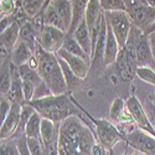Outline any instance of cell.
<instances>
[{"label": "cell", "instance_id": "cell-1", "mask_svg": "<svg viewBox=\"0 0 155 155\" xmlns=\"http://www.w3.org/2000/svg\"><path fill=\"white\" fill-rule=\"evenodd\" d=\"M57 147L58 155H102L106 151L92 129L78 114L60 123Z\"/></svg>", "mask_w": 155, "mask_h": 155}, {"label": "cell", "instance_id": "cell-2", "mask_svg": "<svg viewBox=\"0 0 155 155\" xmlns=\"http://www.w3.org/2000/svg\"><path fill=\"white\" fill-rule=\"evenodd\" d=\"M29 104L45 119H50L55 123H61L66 118L71 117L76 112V104L72 97L64 94H51L40 99H34Z\"/></svg>", "mask_w": 155, "mask_h": 155}, {"label": "cell", "instance_id": "cell-3", "mask_svg": "<svg viewBox=\"0 0 155 155\" xmlns=\"http://www.w3.org/2000/svg\"><path fill=\"white\" fill-rule=\"evenodd\" d=\"M36 60H37V72L50 88L52 94H64L68 92L67 84L64 81V77L58 63L56 54H51L42 50L38 46L36 51Z\"/></svg>", "mask_w": 155, "mask_h": 155}, {"label": "cell", "instance_id": "cell-4", "mask_svg": "<svg viewBox=\"0 0 155 155\" xmlns=\"http://www.w3.org/2000/svg\"><path fill=\"white\" fill-rule=\"evenodd\" d=\"M73 103L76 104V107L93 123L96 138L98 140V143L103 147V149H104L106 151L113 150L114 147L117 145L119 141H124V134L120 132V129L113 122L107 120V119H97V118L92 117V115L89 114L86 109H83L74 99H73Z\"/></svg>", "mask_w": 155, "mask_h": 155}, {"label": "cell", "instance_id": "cell-5", "mask_svg": "<svg viewBox=\"0 0 155 155\" xmlns=\"http://www.w3.org/2000/svg\"><path fill=\"white\" fill-rule=\"evenodd\" d=\"M129 37L134 42L135 58H137L138 67H150L155 70V60L151 54L148 35L144 34L139 28L133 25L130 34H129Z\"/></svg>", "mask_w": 155, "mask_h": 155}, {"label": "cell", "instance_id": "cell-6", "mask_svg": "<svg viewBox=\"0 0 155 155\" xmlns=\"http://www.w3.org/2000/svg\"><path fill=\"white\" fill-rule=\"evenodd\" d=\"M104 14H106L107 25L112 29L119 44L120 50L124 48L133 26L130 18L127 14V11H112V12H104Z\"/></svg>", "mask_w": 155, "mask_h": 155}, {"label": "cell", "instance_id": "cell-7", "mask_svg": "<svg viewBox=\"0 0 155 155\" xmlns=\"http://www.w3.org/2000/svg\"><path fill=\"white\" fill-rule=\"evenodd\" d=\"M124 143L145 155H155V137L135 128L124 135Z\"/></svg>", "mask_w": 155, "mask_h": 155}, {"label": "cell", "instance_id": "cell-8", "mask_svg": "<svg viewBox=\"0 0 155 155\" xmlns=\"http://www.w3.org/2000/svg\"><path fill=\"white\" fill-rule=\"evenodd\" d=\"M66 35H67L66 32L57 28L50 26V25H44L41 29L38 45H40L42 50L47 51V52L57 54L63 46Z\"/></svg>", "mask_w": 155, "mask_h": 155}, {"label": "cell", "instance_id": "cell-9", "mask_svg": "<svg viewBox=\"0 0 155 155\" xmlns=\"http://www.w3.org/2000/svg\"><path fill=\"white\" fill-rule=\"evenodd\" d=\"M127 107L132 114V118H133L137 128L155 137V129L149 119V115L147 114L144 106L141 104V102L138 99L137 96H132L127 99Z\"/></svg>", "mask_w": 155, "mask_h": 155}, {"label": "cell", "instance_id": "cell-10", "mask_svg": "<svg viewBox=\"0 0 155 155\" xmlns=\"http://www.w3.org/2000/svg\"><path fill=\"white\" fill-rule=\"evenodd\" d=\"M21 107L20 104H15L12 103V107L8 117L4 119L0 127V139L2 140H8L11 138H15L18 129L20 125V114H21Z\"/></svg>", "mask_w": 155, "mask_h": 155}, {"label": "cell", "instance_id": "cell-11", "mask_svg": "<svg viewBox=\"0 0 155 155\" xmlns=\"http://www.w3.org/2000/svg\"><path fill=\"white\" fill-rule=\"evenodd\" d=\"M115 71L119 77V80L124 81V82H130L133 81L134 76L137 73V63L133 62L130 58L128 57V55L125 54V51L122 48L119 51V55L115 60Z\"/></svg>", "mask_w": 155, "mask_h": 155}, {"label": "cell", "instance_id": "cell-12", "mask_svg": "<svg viewBox=\"0 0 155 155\" xmlns=\"http://www.w3.org/2000/svg\"><path fill=\"white\" fill-rule=\"evenodd\" d=\"M56 55L68 63V66L72 68V71L76 73V76L78 77L80 80H84L88 76L89 70H91V63L87 62L86 60H83L78 56H74V55L67 52V51H64L63 48H61Z\"/></svg>", "mask_w": 155, "mask_h": 155}, {"label": "cell", "instance_id": "cell-13", "mask_svg": "<svg viewBox=\"0 0 155 155\" xmlns=\"http://www.w3.org/2000/svg\"><path fill=\"white\" fill-rule=\"evenodd\" d=\"M10 68H11V87L9 89V92L6 94V97L15 104H20L24 106L26 101H25V96H24V89H22V78L19 72V67L14 63H10Z\"/></svg>", "mask_w": 155, "mask_h": 155}, {"label": "cell", "instance_id": "cell-14", "mask_svg": "<svg viewBox=\"0 0 155 155\" xmlns=\"http://www.w3.org/2000/svg\"><path fill=\"white\" fill-rule=\"evenodd\" d=\"M35 56H36V54L32 51V48L26 42L19 40V42L15 45V47L11 51L10 60L12 63L19 67V66H22V64L29 63Z\"/></svg>", "mask_w": 155, "mask_h": 155}, {"label": "cell", "instance_id": "cell-15", "mask_svg": "<svg viewBox=\"0 0 155 155\" xmlns=\"http://www.w3.org/2000/svg\"><path fill=\"white\" fill-rule=\"evenodd\" d=\"M20 40V25L18 22H12L9 28L0 32V47L8 50L11 54L12 48Z\"/></svg>", "mask_w": 155, "mask_h": 155}, {"label": "cell", "instance_id": "cell-16", "mask_svg": "<svg viewBox=\"0 0 155 155\" xmlns=\"http://www.w3.org/2000/svg\"><path fill=\"white\" fill-rule=\"evenodd\" d=\"M72 36L76 38V41L81 45V47L86 51V52L91 56H93V47H92V37H91V31H89L86 21L83 20L78 26L76 28V30L73 31Z\"/></svg>", "mask_w": 155, "mask_h": 155}, {"label": "cell", "instance_id": "cell-17", "mask_svg": "<svg viewBox=\"0 0 155 155\" xmlns=\"http://www.w3.org/2000/svg\"><path fill=\"white\" fill-rule=\"evenodd\" d=\"M119 44L115 38L112 29L107 25V40H106V51H104V66H110L115 62L119 55Z\"/></svg>", "mask_w": 155, "mask_h": 155}, {"label": "cell", "instance_id": "cell-18", "mask_svg": "<svg viewBox=\"0 0 155 155\" xmlns=\"http://www.w3.org/2000/svg\"><path fill=\"white\" fill-rule=\"evenodd\" d=\"M106 40H107V20L104 19L102 24V29L98 36V40L94 47V52L92 57V63L91 67L94 64H103L104 66V51H106Z\"/></svg>", "mask_w": 155, "mask_h": 155}, {"label": "cell", "instance_id": "cell-19", "mask_svg": "<svg viewBox=\"0 0 155 155\" xmlns=\"http://www.w3.org/2000/svg\"><path fill=\"white\" fill-rule=\"evenodd\" d=\"M88 3H89V0H72L71 2V4H72V25H71L67 35H72L73 31L76 30V28L84 20Z\"/></svg>", "mask_w": 155, "mask_h": 155}, {"label": "cell", "instance_id": "cell-20", "mask_svg": "<svg viewBox=\"0 0 155 155\" xmlns=\"http://www.w3.org/2000/svg\"><path fill=\"white\" fill-rule=\"evenodd\" d=\"M50 4H52L57 12L60 14L64 26H66L67 32L72 25V4L70 0H52Z\"/></svg>", "mask_w": 155, "mask_h": 155}, {"label": "cell", "instance_id": "cell-21", "mask_svg": "<svg viewBox=\"0 0 155 155\" xmlns=\"http://www.w3.org/2000/svg\"><path fill=\"white\" fill-rule=\"evenodd\" d=\"M103 14H104V11L101 8L99 0H89L87 10H86V15H84V21L89 30L101 20Z\"/></svg>", "mask_w": 155, "mask_h": 155}, {"label": "cell", "instance_id": "cell-22", "mask_svg": "<svg viewBox=\"0 0 155 155\" xmlns=\"http://www.w3.org/2000/svg\"><path fill=\"white\" fill-rule=\"evenodd\" d=\"M16 2L24 9V11L26 12V15L30 19H35L42 15L45 0H16Z\"/></svg>", "mask_w": 155, "mask_h": 155}, {"label": "cell", "instance_id": "cell-23", "mask_svg": "<svg viewBox=\"0 0 155 155\" xmlns=\"http://www.w3.org/2000/svg\"><path fill=\"white\" fill-rule=\"evenodd\" d=\"M62 48L64 51H67V52L74 55V56H78L83 60H86L87 62L92 63V58L89 56L86 51L81 47V45L76 41V38L72 36V35H66V38H64V42H63V46Z\"/></svg>", "mask_w": 155, "mask_h": 155}, {"label": "cell", "instance_id": "cell-24", "mask_svg": "<svg viewBox=\"0 0 155 155\" xmlns=\"http://www.w3.org/2000/svg\"><path fill=\"white\" fill-rule=\"evenodd\" d=\"M41 123H42V117L37 112H35L30 120L28 122L26 127H25V132H24L25 137L41 140Z\"/></svg>", "mask_w": 155, "mask_h": 155}, {"label": "cell", "instance_id": "cell-25", "mask_svg": "<svg viewBox=\"0 0 155 155\" xmlns=\"http://www.w3.org/2000/svg\"><path fill=\"white\" fill-rule=\"evenodd\" d=\"M11 60H6L2 62V68H0V94L6 96L11 87V68H10Z\"/></svg>", "mask_w": 155, "mask_h": 155}, {"label": "cell", "instance_id": "cell-26", "mask_svg": "<svg viewBox=\"0 0 155 155\" xmlns=\"http://www.w3.org/2000/svg\"><path fill=\"white\" fill-rule=\"evenodd\" d=\"M57 60H58V63H60V66H61V70H62V73H63V77H64V81H66L67 89H68V92H71V91H73V89L80 84V82L82 80H80L78 77L76 76V73L72 71V68L68 66V63L66 61L62 60L58 56H57Z\"/></svg>", "mask_w": 155, "mask_h": 155}, {"label": "cell", "instance_id": "cell-27", "mask_svg": "<svg viewBox=\"0 0 155 155\" xmlns=\"http://www.w3.org/2000/svg\"><path fill=\"white\" fill-rule=\"evenodd\" d=\"M36 110L29 104V103H25V104L21 107V114H20V125H19V129H18V133L15 137L18 135H21L24 134L25 132V127H26L28 122L30 120V118L32 117V114L35 113Z\"/></svg>", "mask_w": 155, "mask_h": 155}, {"label": "cell", "instance_id": "cell-28", "mask_svg": "<svg viewBox=\"0 0 155 155\" xmlns=\"http://www.w3.org/2000/svg\"><path fill=\"white\" fill-rule=\"evenodd\" d=\"M0 155H20V149H19V145H18L16 138L2 140Z\"/></svg>", "mask_w": 155, "mask_h": 155}, {"label": "cell", "instance_id": "cell-29", "mask_svg": "<svg viewBox=\"0 0 155 155\" xmlns=\"http://www.w3.org/2000/svg\"><path fill=\"white\" fill-rule=\"evenodd\" d=\"M101 8L104 12L112 11H125L124 0H99Z\"/></svg>", "mask_w": 155, "mask_h": 155}, {"label": "cell", "instance_id": "cell-30", "mask_svg": "<svg viewBox=\"0 0 155 155\" xmlns=\"http://www.w3.org/2000/svg\"><path fill=\"white\" fill-rule=\"evenodd\" d=\"M135 76H138V78L144 81L151 86L155 87V70L150 68V67H138L137 68V73Z\"/></svg>", "mask_w": 155, "mask_h": 155}, {"label": "cell", "instance_id": "cell-31", "mask_svg": "<svg viewBox=\"0 0 155 155\" xmlns=\"http://www.w3.org/2000/svg\"><path fill=\"white\" fill-rule=\"evenodd\" d=\"M16 0H0V12L2 18L12 16L16 11Z\"/></svg>", "mask_w": 155, "mask_h": 155}, {"label": "cell", "instance_id": "cell-32", "mask_svg": "<svg viewBox=\"0 0 155 155\" xmlns=\"http://www.w3.org/2000/svg\"><path fill=\"white\" fill-rule=\"evenodd\" d=\"M11 107H12V102L6 96L0 97V123H3L4 119L8 117V114L11 110Z\"/></svg>", "mask_w": 155, "mask_h": 155}, {"label": "cell", "instance_id": "cell-33", "mask_svg": "<svg viewBox=\"0 0 155 155\" xmlns=\"http://www.w3.org/2000/svg\"><path fill=\"white\" fill-rule=\"evenodd\" d=\"M28 147H29L31 155H44L45 154L42 141L38 140V139L28 138Z\"/></svg>", "mask_w": 155, "mask_h": 155}, {"label": "cell", "instance_id": "cell-34", "mask_svg": "<svg viewBox=\"0 0 155 155\" xmlns=\"http://www.w3.org/2000/svg\"><path fill=\"white\" fill-rule=\"evenodd\" d=\"M15 138H16L18 145H19V149H20V155H31V153L29 150V147H28V138L25 137V134L18 135Z\"/></svg>", "mask_w": 155, "mask_h": 155}, {"label": "cell", "instance_id": "cell-35", "mask_svg": "<svg viewBox=\"0 0 155 155\" xmlns=\"http://www.w3.org/2000/svg\"><path fill=\"white\" fill-rule=\"evenodd\" d=\"M148 106H149V108L145 109V110H147V114L149 115V119H150V122H151V124L155 129V104L153 102H149Z\"/></svg>", "mask_w": 155, "mask_h": 155}, {"label": "cell", "instance_id": "cell-36", "mask_svg": "<svg viewBox=\"0 0 155 155\" xmlns=\"http://www.w3.org/2000/svg\"><path fill=\"white\" fill-rule=\"evenodd\" d=\"M148 37H149V44H150V48H151V54H153V57L155 60V32L149 34Z\"/></svg>", "mask_w": 155, "mask_h": 155}, {"label": "cell", "instance_id": "cell-37", "mask_svg": "<svg viewBox=\"0 0 155 155\" xmlns=\"http://www.w3.org/2000/svg\"><path fill=\"white\" fill-rule=\"evenodd\" d=\"M153 32H155V21L150 25V26L144 31V34H147V35H149V34H153Z\"/></svg>", "mask_w": 155, "mask_h": 155}, {"label": "cell", "instance_id": "cell-38", "mask_svg": "<svg viewBox=\"0 0 155 155\" xmlns=\"http://www.w3.org/2000/svg\"><path fill=\"white\" fill-rule=\"evenodd\" d=\"M147 3H148V5H149V6L155 8V0H147Z\"/></svg>", "mask_w": 155, "mask_h": 155}, {"label": "cell", "instance_id": "cell-39", "mask_svg": "<svg viewBox=\"0 0 155 155\" xmlns=\"http://www.w3.org/2000/svg\"><path fill=\"white\" fill-rule=\"evenodd\" d=\"M51 2H52V0H45V6H44V11L46 10V8L50 5V3H51ZM42 14H44V12H42Z\"/></svg>", "mask_w": 155, "mask_h": 155}, {"label": "cell", "instance_id": "cell-40", "mask_svg": "<svg viewBox=\"0 0 155 155\" xmlns=\"http://www.w3.org/2000/svg\"><path fill=\"white\" fill-rule=\"evenodd\" d=\"M149 99H150V102H153L154 104H155V92H154V93L150 96V98H149Z\"/></svg>", "mask_w": 155, "mask_h": 155}, {"label": "cell", "instance_id": "cell-41", "mask_svg": "<svg viewBox=\"0 0 155 155\" xmlns=\"http://www.w3.org/2000/svg\"><path fill=\"white\" fill-rule=\"evenodd\" d=\"M132 155H145V154H141V153H139V151H137V153H134V154H132Z\"/></svg>", "mask_w": 155, "mask_h": 155}, {"label": "cell", "instance_id": "cell-42", "mask_svg": "<svg viewBox=\"0 0 155 155\" xmlns=\"http://www.w3.org/2000/svg\"><path fill=\"white\" fill-rule=\"evenodd\" d=\"M102 155H107V154H106V151H104V153H103V154H102Z\"/></svg>", "mask_w": 155, "mask_h": 155}, {"label": "cell", "instance_id": "cell-43", "mask_svg": "<svg viewBox=\"0 0 155 155\" xmlns=\"http://www.w3.org/2000/svg\"><path fill=\"white\" fill-rule=\"evenodd\" d=\"M70 2H72V0H70Z\"/></svg>", "mask_w": 155, "mask_h": 155}]
</instances>
